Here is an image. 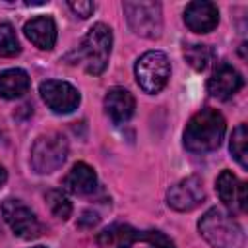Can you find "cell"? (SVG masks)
I'll use <instances>...</instances> for the list:
<instances>
[{
    "instance_id": "1",
    "label": "cell",
    "mask_w": 248,
    "mask_h": 248,
    "mask_svg": "<svg viewBox=\"0 0 248 248\" xmlns=\"http://www.w3.org/2000/svg\"><path fill=\"white\" fill-rule=\"evenodd\" d=\"M227 122L215 108H202L184 128V147L192 153H209L221 145Z\"/></svg>"
},
{
    "instance_id": "2",
    "label": "cell",
    "mask_w": 248,
    "mask_h": 248,
    "mask_svg": "<svg viewBox=\"0 0 248 248\" xmlns=\"http://www.w3.org/2000/svg\"><path fill=\"white\" fill-rule=\"evenodd\" d=\"M198 229L213 248H244L242 227L221 207L207 209L198 221Z\"/></svg>"
},
{
    "instance_id": "3",
    "label": "cell",
    "mask_w": 248,
    "mask_h": 248,
    "mask_svg": "<svg viewBox=\"0 0 248 248\" xmlns=\"http://www.w3.org/2000/svg\"><path fill=\"white\" fill-rule=\"evenodd\" d=\"M110 48H112V31L108 25L105 23H95L87 35L81 41V46L78 48L76 56L78 60L83 62L87 74L99 76L105 72L107 64H108V56H110Z\"/></svg>"
},
{
    "instance_id": "4",
    "label": "cell",
    "mask_w": 248,
    "mask_h": 248,
    "mask_svg": "<svg viewBox=\"0 0 248 248\" xmlns=\"http://www.w3.org/2000/svg\"><path fill=\"white\" fill-rule=\"evenodd\" d=\"M68 157V140L60 132H48L39 136L31 147V167L39 174H50L58 170Z\"/></svg>"
},
{
    "instance_id": "5",
    "label": "cell",
    "mask_w": 248,
    "mask_h": 248,
    "mask_svg": "<svg viewBox=\"0 0 248 248\" xmlns=\"http://www.w3.org/2000/svg\"><path fill=\"white\" fill-rule=\"evenodd\" d=\"M122 10L130 29L143 39H157L163 33V10L159 2L126 0Z\"/></svg>"
},
{
    "instance_id": "6",
    "label": "cell",
    "mask_w": 248,
    "mask_h": 248,
    "mask_svg": "<svg viewBox=\"0 0 248 248\" xmlns=\"http://www.w3.org/2000/svg\"><path fill=\"white\" fill-rule=\"evenodd\" d=\"M136 81L145 93H159L170 76V62L165 52L149 50L141 54L136 62Z\"/></svg>"
},
{
    "instance_id": "7",
    "label": "cell",
    "mask_w": 248,
    "mask_h": 248,
    "mask_svg": "<svg viewBox=\"0 0 248 248\" xmlns=\"http://www.w3.org/2000/svg\"><path fill=\"white\" fill-rule=\"evenodd\" d=\"M2 217L4 221L10 225V229L14 231L16 236L31 240L37 238L43 232V225L39 223L37 215L31 211V207H27L23 202L8 198L2 202Z\"/></svg>"
},
{
    "instance_id": "8",
    "label": "cell",
    "mask_w": 248,
    "mask_h": 248,
    "mask_svg": "<svg viewBox=\"0 0 248 248\" xmlns=\"http://www.w3.org/2000/svg\"><path fill=\"white\" fill-rule=\"evenodd\" d=\"M39 93L43 97V101L46 103V107L56 112V114H70L78 108L81 97L79 91L62 79H46L41 83Z\"/></svg>"
},
{
    "instance_id": "9",
    "label": "cell",
    "mask_w": 248,
    "mask_h": 248,
    "mask_svg": "<svg viewBox=\"0 0 248 248\" xmlns=\"http://www.w3.org/2000/svg\"><path fill=\"white\" fill-rule=\"evenodd\" d=\"M205 198L200 176H186L167 190V203L174 211H192Z\"/></svg>"
},
{
    "instance_id": "10",
    "label": "cell",
    "mask_w": 248,
    "mask_h": 248,
    "mask_svg": "<svg viewBox=\"0 0 248 248\" xmlns=\"http://www.w3.org/2000/svg\"><path fill=\"white\" fill-rule=\"evenodd\" d=\"M215 190L225 203V207L232 213H242L248 207V196H246V184L238 180L231 170H221L215 182Z\"/></svg>"
},
{
    "instance_id": "11",
    "label": "cell",
    "mask_w": 248,
    "mask_h": 248,
    "mask_svg": "<svg viewBox=\"0 0 248 248\" xmlns=\"http://www.w3.org/2000/svg\"><path fill=\"white\" fill-rule=\"evenodd\" d=\"M184 23L194 33H209L219 23V10L207 0L190 2L184 10Z\"/></svg>"
},
{
    "instance_id": "12",
    "label": "cell",
    "mask_w": 248,
    "mask_h": 248,
    "mask_svg": "<svg viewBox=\"0 0 248 248\" xmlns=\"http://www.w3.org/2000/svg\"><path fill=\"white\" fill-rule=\"evenodd\" d=\"M242 83H244V79H242L240 72L236 68H232L231 64L223 62L215 68V72L207 79V91L211 97L227 101L242 87Z\"/></svg>"
},
{
    "instance_id": "13",
    "label": "cell",
    "mask_w": 248,
    "mask_h": 248,
    "mask_svg": "<svg viewBox=\"0 0 248 248\" xmlns=\"http://www.w3.org/2000/svg\"><path fill=\"white\" fill-rule=\"evenodd\" d=\"M105 110L114 124H124L132 118L136 110V101L128 89L110 87L105 95Z\"/></svg>"
},
{
    "instance_id": "14",
    "label": "cell",
    "mask_w": 248,
    "mask_h": 248,
    "mask_svg": "<svg viewBox=\"0 0 248 248\" xmlns=\"http://www.w3.org/2000/svg\"><path fill=\"white\" fill-rule=\"evenodd\" d=\"M25 37L41 50H50L56 43V23L48 16H37L23 25Z\"/></svg>"
},
{
    "instance_id": "15",
    "label": "cell",
    "mask_w": 248,
    "mask_h": 248,
    "mask_svg": "<svg viewBox=\"0 0 248 248\" xmlns=\"http://www.w3.org/2000/svg\"><path fill=\"white\" fill-rule=\"evenodd\" d=\"M140 240V231L126 223H112L97 234V244L101 248H132Z\"/></svg>"
},
{
    "instance_id": "16",
    "label": "cell",
    "mask_w": 248,
    "mask_h": 248,
    "mask_svg": "<svg viewBox=\"0 0 248 248\" xmlns=\"http://www.w3.org/2000/svg\"><path fill=\"white\" fill-rule=\"evenodd\" d=\"M64 188L78 196H87L97 188V174L87 163H76L64 178Z\"/></svg>"
},
{
    "instance_id": "17",
    "label": "cell",
    "mask_w": 248,
    "mask_h": 248,
    "mask_svg": "<svg viewBox=\"0 0 248 248\" xmlns=\"http://www.w3.org/2000/svg\"><path fill=\"white\" fill-rule=\"evenodd\" d=\"M29 76L21 68H8L0 72V97L19 99L29 91Z\"/></svg>"
},
{
    "instance_id": "18",
    "label": "cell",
    "mask_w": 248,
    "mask_h": 248,
    "mask_svg": "<svg viewBox=\"0 0 248 248\" xmlns=\"http://www.w3.org/2000/svg\"><path fill=\"white\" fill-rule=\"evenodd\" d=\"M229 149H231L232 157L236 159V163L242 169H248V130H246V124H238L232 130Z\"/></svg>"
},
{
    "instance_id": "19",
    "label": "cell",
    "mask_w": 248,
    "mask_h": 248,
    "mask_svg": "<svg viewBox=\"0 0 248 248\" xmlns=\"http://www.w3.org/2000/svg\"><path fill=\"white\" fill-rule=\"evenodd\" d=\"M213 56H215V52H213V48L207 46V45H188V46L184 48V58H186V62H188L194 70H198V72H203V70L213 62Z\"/></svg>"
},
{
    "instance_id": "20",
    "label": "cell",
    "mask_w": 248,
    "mask_h": 248,
    "mask_svg": "<svg viewBox=\"0 0 248 248\" xmlns=\"http://www.w3.org/2000/svg\"><path fill=\"white\" fill-rule=\"evenodd\" d=\"M45 200H46L48 209L52 211L54 217H58L62 221L70 219V215H72V202L68 200V196L62 190H48L45 194Z\"/></svg>"
},
{
    "instance_id": "21",
    "label": "cell",
    "mask_w": 248,
    "mask_h": 248,
    "mask_svg": "<svg viewBox=\"0 0 248 248\" xmlns=\"http://www.w3.org/2000/svg\"><path fill=\"white\" fill-rule=\"evenodd\" d=\"M21 46H19V41H17V35L14 31V27L10 23H0V56H16L19 54Z\"/></svg>"
},
{
    "instance_id": "22",
    "label": "cell",
    "mask_w": 248,
    "mask_h": 248,
    "mask_svg": "<svg viewBox=\"0 0 248 248\" xmlns=\"http://www.w3.org/2000/svg\"><path fill=\"white\" fill-rule=\"evenodd\" d=\"M140 240L141 242H147L149 246L153 248H176V244L161 231H155V229H149V231H140Z\"/></svg>"
},
{
    "instance_id": "23",
    "label": "cell",
    "mask_w": 248,
    "mask_h": 248,
    "mask_svg": "<svg viewBox=\"0 0 248 248\" xmlns=\"http://www.w3.org/2000/svg\"><path fill=\"white\" fill-rule=\"evenodd\" d=\"M68 6H70V10L78 16V17H81V19H87L93 12H95V4L93 2H89V0H78V2H68Z\"/></svg>"
},
{
    "instance_id": "24",
    "label": "cell",
    "mask_w": 248,
    "mask_h": 248,
    "mask_svg": "<svg viewBox=\"0 0 248 248\" xmlns=\"http://www.w3.org/2000/svg\"><path fill=\"white\" fill-rule=\"evenodd\" d=\"M99 223V215L95 211H83L81 219H79V225L81 227H95Z\"/></svg>"
},
{
    "instance_id": "25",
    "label": "cell",
    "mask_w": 248,
    "mask_h": 248,
    "mask_svg": "<svg viewBox=\"0 0 248 248\" xmlns=\"http://www.w3.org/2000/svg\"><path fill=\"white\" fill-rule=\"evenodd\" d=\"M6 180H8V172H6V169L0 165V188L6 184Z\"/></svg>"
},
{
    "instance_id": "26",
    "label": "cell",
    "mask_w": 248,
    "mask_h": 248,
    "mask_svg": "<svg viewBox=\"0 0 248 248\" xmlns=\"http://www.w3.org/2000/svg\"><path fill=\"white\" fill-rule=\"evenodd\" d=\"M33 248H45V246H33Z\"/></svg>"
}]
</instances>
